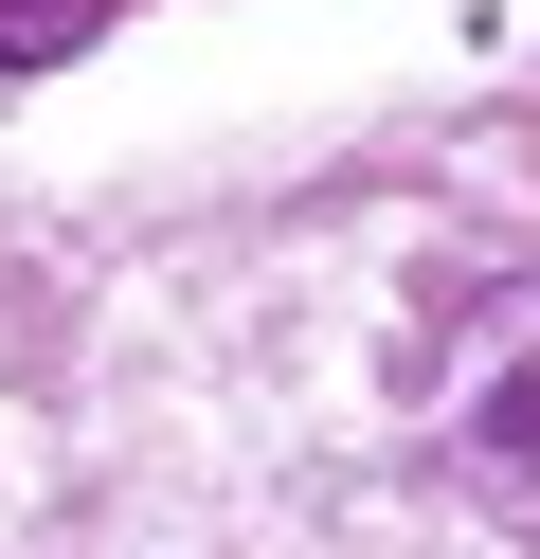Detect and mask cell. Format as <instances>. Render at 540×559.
<instances>
[{
	"label": "cell",
	"instance_id": "cell-1",
	"mask_svg": "<svg viewBox=\"0 0 540 559\" xmlns=\"http://www.w3.org/2000/svg\"><path fill=\"white\" fill-rule=\"evenodd\" d=\"M451 451H468L487 506L540 523V271H504V289L468 307V343H451Z\"/></svg>",
	"mask_w": 540,
	"mask_h": 559
},
{
	"label": "cell",
	"instance_id": "cell-2",
	"mask_svg": "<svg viewBox=\"0 0 540 559\" xmlns=\"http://www.w3.org/2000/svg\"><path fill=\"white\" fill-rule=\"evenodd\" d=\"M72 37H91V0H0V55H19V73H36V55H72Z\"/></svg>",
	"mask_w": 540,
	"mask_h": 559
}]
</instances>
